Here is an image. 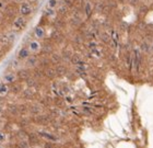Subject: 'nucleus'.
Returning a JSON list of instances; mask_svg holds the SVG:
<instances>
[{
    "label": "nucleus",
    "mask_w": 153,
    "mask_h": 148,
    "mask_svg": "<svg viewBox=\"0 0 153 148\" xmlns=\"http://www.w3.org/2000/svg\"><path fill=\"white\" fill-rule=\"evenodd\" d=\"M16 39V32H9L6 34H2L0 36V44L1 45H9Z\"/></svg>",
    "instance_id": "f257e3e1"
},
{
    "label": "nucleus",
    "mask_w": 153,
    "mask_h": 148,
    "mask_svg": "<svg viewBox=\"0 0 153 148\" xmlns=\"http://www.w3.org/2000/svg\"><path fill=\"white\" fill-rule=\"evenodd\" d=\"M26 23H27V20L24 16H16L14 21H13V29L16 30V31H21V30L26 25Z\"/></svg>",
    "instance_id": "f03ea898"
},
{
    "label": "nucleus",
    "mask_w": 153,
    "mask_h": 148,
    "mask_svg": "<svg viewBox=\"0 0 153 148\" xmlns=\"http://www.w3.org/2000/svg\"><path fill=\"white\" fill-rule=\"evenodd\" d=\"M19 12L21 13V16H27L29 14H31V12H32V6H31V3L27 2V1H22L21 4H20Z\"/></svg>",
    "instance_id": "7ed1b4c3"
},
{
    "label": "nucleus",
    "mask_w": 153,
    "mask_h": 148,
    "mask_svg": "<svg viewBox=\"0 0 153 148\" xmlns=\"http://www.w3.org/2000/svg\"><path fill=\"white\" fill-rule=\"evenodd\" d=\"M29 49L31 53H33V54H37L38 52H39V49H41V43L38 42V41H36V40H33V41H30L29 42Z\"/></svg>",
    "instance_id": "20e7f679"
},
{
    "label": "nucleus",
    "mask_w": 153,
    "mask_h": 148,
    "mask_svg": "<svg viewBox=\"0 0 153 148\" xmlns=\"http://www.w3.org/2000/svg\"><path fill=\"white\" fill-rule=\"evenodd\" d=\"M16 79H18L16 74H14V73H7V74L3 76L2 81L8 84H13V82H16Z\"/></svg>",
    "instance_id": "39448f33"
},
{
    "label": "nucleus",
    "mask_w": 153,
    "mask_h": 148,
    "mask_svg": "<svg viewBox=\"0 0 153 148\" xmlns=\"http://www.w3.org/2000/svg\"><path fill=\"white\" fill-rule=\"evenodd\" d=\"M30 56V49L26 46H23L22 49H20V51L18 52V58L20 61H24Z\"/></svg>",
    "instance_id": "423d86ee"
},
{
    "label": "nucleus",
    "mask_w": 153,
    "mask_h": 148,
    "mask_svg": "<svg viewBox=\"0 0 153 148\" xmlns=\"http://www.w3.org/2000/svg\"><path fill=\"white\" fill-rule=\"evenodd\" d=\"M34 35L37 40H43L45 37V29L42 25H37L34 30Z\"/></svg>",
    "instance_id": "0eeeda50"
},
{
    "label": "nucleus",
    "mask_w": 153,
    "mask_h": 148,
    "mask_svg": "<svg viewBox=\"0 0 153 148\" xmlns=\"http://www.w3.org/2000/svg\"><path fill=\"white\" fill-rule=\"evenodd\" d=\"M37 134L39 137H42V138H44V139H47V141H51V142H56V141H58L57 137H56L55 135H53V134H51V133L38 132Z\"/></svg>",
    "instance_id": "6e6552de"
},
{
    "label": "nucleus",
    "mask_w": 153,
    "mask_h": 148,
    "mask_svg": "<svg viewBox=\"0 0 153 148\" xmlns=\"http://www.w3.org/2000/svg\"><path fill=\"white\" fill-rule=\"evenodd\" d=\"M16 77L19 78L20 80H23L25 81L27 78L31 77V75H30V71L27 69H20L18 71V74H16Z\"/></svg>",
    "instance_id": "1a4fd4ad"
},
{
    "label": "nucleus",
    "mask_w": 153,
    "mask_h": 148,
    "mask_svg": "<svg viewBox=\"0 0 153 148\" xmlns=\"http://www.w3.org/2000/svg\"><path fill=\"white\" fill-rule=\"evenodd\" d=\"M10 92V86L6 82H0V96L1 97H6L7 94Z\"/></svg>",
    "instance_id": "9d476101"
},
{
    "label": "nucleus",
    "mask_w": 153,
    "mask_h": 148,
    "mask_svg": "<svg viewBox=\"0 0 153 148\" xmlns=\"http://www.w3.org/2000/svg\"><path fill=\"white\" fill-rule=\"evenodd\" d=\"M34 121L37 124H46V123L49 122V117L47 115H43V114H37L34 117Z\"/></svg>",
    "instance_id": "9b49d317"
},
{
    "label": "nucleus",
    "mask_w": 153,
    "mask_h": 148,
    "mask_svg": "<svg viewBox=\"0 0 153 148\" xmlns=\"http://www.w3.org/2000/svg\"><path fill=\"white\" fill-rule=\"evenodd\" d=\"M38 64V59L36 57V55H31L26 58V65L29 67H35L36 65Z\"/></svg>",
    "instance_id": "f8f14e48"
},
{
    "label": "nucleus",
    "mask_w": 153,
    "mask_h": 148,
    "mask_svg": "<svg viewBox=\"0 0 153 148\" xmlns=\"http://www.w3.org/2000/svg\"><path fill=\"white\" fill-rule=\"evenodd\" d=\"M44 75L46 77L51 78H55L57 75H56V70H55V68H51V67H45V70H44Z\"/></svg>",
    "instance_id": "ddd939ff"
},
{
    "label": "nucleus",
    "mask_w": 153,
    "mask_h": 148,
    "mask_svg": "<svg viewBox=\"0 0 153 148\" xmlns=\"http://www.w3.org/2000/svg\"><path fill=\"white\" fill-rule=\"evenodd\" d=\"M29 111L33 115H37V114H39L42 112V106L39 104H32L29 108Z\"/></svg>",
    "instance_id": "4468645a"
},
{
    "label": "nucleus",
    "mask_w": 153,
    "mask_h": 148,
    "mask_svg": "<svg viewBox=\"0 0 153 148\" xmlns=\"http://www.w3.org/2000/svg\"><path fill=\"white\" fill-rule=\"evenodd\" d=\"M27 141H30V145H35L39 141V136H38V134L32 133V134L27 135Z\"/></svg>",
    "instance_id": "2eb2a0df"
},
{
    "label": "nucleus",
    "mask_w": 153,
    "mask_h": 148,
    "mask_svg": "<svg viewBox=\"0 0 153 148\" xmlns=\"http://www.w3.org/2000/svg\"><path fill=\"white\" fill-rule=\"evenodd\" d=\"M21 90H22V87H21V84H14V82H13V86L10 87V91H11L13 94L20 93Z\"/></svg>",
    "instance_id": "dca6fc26"
},
{
    "label": "nucleus",
    "mask_w": 153,
    "mask_h": 148,
    "mask_svg": "<svg viewBox=\"0 0 153 148\" xmlns=\"http://www.w3.org/2000/svg\"><path fill=\"white\" fill-rule=\"evenodd\" d=\"M8 112L11 113V114H18L19 113V106L16 104H9L8 105Z\"/></svg>",
    "instance_id": "f3484780"
},
{
    "label": "nucleus",
    "mask_w": 153,
    "mask_h": 148,
    "mask_svg": "<svg viewBox=\"0 0 153 148\" xmlns=\"http://www.w3.org/2000/svg\"><path fill=\"white\" fill-rule=\"evenodd\" d=\"M92 10H93L92 3H91V2H86L85 6H84V12H85V16H91V13H92Z\"/></svg>",
    "instance_id": "a211bd4d"
},
{
    "label": "nucleus",
    "mask_w": 153,
    "mask_h": 148,
    "mask_svg": "<svg viewBox=\"0 0 153 148\" xmlns=\"http://www.w3.org/2000/svg\"><path fill=\"white\" fill-rule=\"evenodd\" d=\"M55 70H56V75L57 76H62L66 73V67L62 66V65H58L57 68H55Z\"/></svg>",
    "instance_id": "6ab92c4d"
},
{
    "label": "nucleus",
    "mask_w": 153,
    "mask_h": 148,
    "mask_svg": "<svg viewBox=\"0 0 153 148\" xmlns=\"http://www.w3.org/2000/svg\"><path fill=\"white\" fill-rule=\"evenodd\" d=\"M33 94H34V93L32 92L31 88H29V89H26V90L23 91L22 96H23V98H25V99H32V98H33Z\"/></svg>",
    "instance_id": "aec40b11"
},
{
    "label": "nucleus",
    "mask_w": 153,
    "mask_h": 148,
    "mask_svg": "<svg viewBox=\"0 0 153 148\" xmlns=\"http://www.w3.org/2000/svg\"><path fill=\"white\" fill-rule=\"evenodd\" d=\"M25 82H26V84H27V87H35L36 86V80H35V78H33V77H30V78H27L25 80Z\"/></svg>",
    "instance_id": "412c9836"
},
{
    "label": "nucleus",
    "mask_w": 153,
    "mask_h": 148,
    "mask_svg": "<svg viewBox=\"0 0 153 148\" xmlns=\"http://www.w3.org/2000/svg\"><path fill=\"white\" fill-rule=\"evenodd\" d=\"M57 7V0H49L47 3V8L49 9H55Z\"/></svg>",
    "instance_id": "4be33fe9"
},
{
    "label": "nucleus",
    "mask_w": 153,
    "mask_h": 148,
    "mask_svg": "<svg viewBox=\"0 0 153 148\" xmlns=\"http://www.w3.org/2000/svg\"><path fill=\"white\" fill-rule=\"evenodd\" d=\"M72 63L76 65H83V61H81V58L78 57V56H74V57H72Z\"/></svg>",
    "instance_id": "5701e85b"
},
{
    "label": "nucleus",
    "mask_w": 153,
    "mask_h": 148,
    "mask_svg": "<svg viewBox=\"0 0 153 148\" xmlns=\"http://www.w3.org/2000/svg\"><path fill=\"white\" fill-rule=\"evenodd\" d=\"M6 139H7L6 133L2 132V131H0V144H2V143L6 142Z\"/></svg>",
    "instance_id": "b1692460"
},
{
    "label": "nucleus",
    "mask_w": 153,
    "mask_h": 148,
    "mask_svg": "<svg viewBox=\"0 0 153 148\" xmlns=\"http://www.w3.org/2000/svg\"><path fill=\"white\" fill-rule=\"evenodd\" d=\"M58 12L61 13V14H65V13L67 12V6L65 7V6H61L58 8Z\"/></svg>",
    "instance_id": "393cba45"
},
{
    "label": "nucleus",
    "mask_w": 153,
    "mask_h": 148,
    "mask_svg": "<svg viewBox=\"0 0 153 148\" xmlns=\"http://www.w3.org/2000/svg\"><path fill=\"white\" fill-rule=\"evenodd\" d=\"M51 59H53V61H55V63H59V61H60V56L56 54H53L51 55Z\"/></svg>",
    "instance_id": "a878e982"
},
{
    "label": "nucleus",
    "mask_w": 153,
    "mask_h": 148,
    "mask_svg": "<svg viewBox=\"0 0 153 148\" xmlns=\"http://www.w3.org/2000/svg\"><path fill=\"white\" fill-rule=\"evenodd\" d=\"M46 14H47L48 16H55L54 9H49V8H47V10H46Z\"/></svg>",
    "instance_id": "bb28decb"
},
{
    "label": "nucleus",
    "mask_w": 153,
    "mask_h": 148,
    "mask_svg": "<svg viewBox=\"0 0 153 148\" xmlns=\"http://www.w3.org/2000/svg\"><path fill=\"white\" fill-rule=\"evenodd\" d=\"M18 61H12V67H13V69H16V68H18V66H19V63H18Z\"/></svg>",
    "instance_id": "cd10ccee"
},
{
    "label": "nucleus",
    "mask_w": 153,
    "mask_h": 148,
    "mask_svg": "<svg viewBox=\"0 0 153 148\" xmlns=\"http://www.w3.org/2000/svg\"><path fill=\"white\" fill-rule=\"evenodd\" d=\"M3 105H4V99H3V97L0 96V110L2 109Z\"/></svg>",
    "instance_id": "c85d7f7f"
},
{
    "label": "nucleus",
    "mask_w": 153,
    "mask_h": 148,
    "mask_svg": "<svg viewBox=\"0 0 153 148\" xmlns=\"http://www.w3.org/2000/svg\"><path fill=\"white\" fill-rule=\"evenodd\" d=\"M2 20H3V14L1 12H0V23L2 22Z\"/></svg>",
    "instance_id": "c756f323"
},
{
    "label": "nucleus",
    "mask_w": 153,
    "mask_h": 148,
    "mask_svg": "<svg viewBox=\"0 0 153 148\" xmlns=\"http://www.w3.org/2000/svg\"><path fill=\"white\" fill-rule=\"evenodd\" d=\"M2 7H3V2L2 1H0V8H2Z\"/></svg>",
    "instance_id": "7c9ffc66"
},
{
    "label": "nucleus",
    "mask_w": 153,
    "mask_h": 148,
    "mask_svg": "<svg viewBox=\"0 0 153 148\" xmlns=\"http://www.w3.org/2000/svg\"><path fill=\"white\" fill-rule=\"evenodd\" d=\"M1 55H2V49L0 47V56H1Z\"/></svg>",
    "instance_id": "2f4dec72"
},
{
    "label": "nucleus",
    "mask_w": 153,
    "mask_h": 148,
    "mask_svg": "<svg viewBox=\"0 0 153 148\" xmlns=\"http://www.w3.org/2000/svg\"><path fill=\"white\" fill-rule=\"evenodd\" d=\"M29 1H31V2H36L37 0H29Z\"/></svg>",
    "instance_id": "473e14b6"
},
{
    "label": "nucleus",
    "mask_w": 153,
    "mask_h": 148,
    "mask_svg": "<svg viewBox=\"0 0 153 148\" xmlns=\"http://www.w3.org/2000/svg\"><path fill=\"white\" fill-rule=\"evenodd\" d=\"M16 2H22L23 0H16Z\"/></svg>",
    "instance_id": "72a5a7b5"
},
{
    "label": "nucleus",
    "mask_w": 153,
    "mask_h": 148,
    "mask_svg": "<svg viewBox=\"0 0 153 148\" xmlns=\"http://www.w3.org/2000/svg\"><path fill=\"white\" fill-rule=\"evenodd\" d=\"M2 127V123H1V121H0V129Z\"/></svg>",
    "instance_id": "f704fd0d"
}]
</instances>
